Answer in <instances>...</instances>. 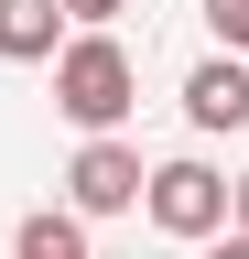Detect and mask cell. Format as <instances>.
I'll list each match as a JSON object with an SVG mask.
<instances>
[{
    "mask_svg": "<svg viewBox=\"0 0 249 259\" xmlns=\"http://www.w3.org/2000/svg\"><path fill=\"white\" fill-rule=\"evenodd\" d=\"M54 108H65L87 141H119V119L141 108V65L119 32H65V54H54Z\"/></svg>",
    "mask_w": 249,
    "mask_h": 259,
    "instance_id": "6da1fadb",
    "label": "cell"
},
{
    "mask_svg": "<svg viewBox=\"0 0 249 259\" xmlns=\"http://www.w3.org/2000/svg\"><path fill=\"white\" fill-rule=\"evenodd\" d=\"M141 216L163 227V238H228V173L195 151H173V162H152V184H141Z\"/></svg>",
    "mask_w": 249,
    "mask_h": 259,
    "instance_id": "7a4b0ae2",
    "label": "cell"
},
{
    "mask_svg": "<svg viewBox=\"0 0 249 259\" xmlns=\"http://www.w3.org/2000/svg\"><path fill=\"white\" fill-rule=\"evenodd\" d=\"M141 184H152V162H141L130 141H76V162H65V216H76V227H87V216H130Z\"/></svg>",
    "mask_w": 249,
    "mask_h": 259,
    "instance_id": "3957f363",
    "label": "cell"
},
{
    "mask_svg": "<svg viewBox=\"0 0 249 259\" xmlns=\"http://www.w3.org/2000/svg\"><path fill=\"white\" fill-rule=\"evenodd\" d=\"M184 119L195 130H249V65L238 54H206L195 76H184Z\"/></svg>",
    "mask_w": 249,
    "mask_h": 259,
    "instance_id": "277c9868",
    "label": "cell"
},
{
    "mask_svg": "<svg viewBox=\"0 0 249 259\" xmlns=\"http://www.w3.org/2000/svg\"><path fill=\"white\" fill-rule=\"evenodd\" d=\"M0 54L11 65H54L65 54V11L54 0H0Z\"/></svg>",
    "mask_w": 249,
    "mask_h": 259,
    "instance_id": "5b68a950",
    "label": "cell"
},
{
    "mask_svg": "<svg viewBox=\"0 0 249 259\" xmlns=\"http://www.w3.org/2000/svg\"><path fill=\"white\" fill-rule=\"evenodd\" d=\"M11 259H98V248H87V227L65 205H33V216L11 227Z\"/></svg>",
    "mask_w": 249,
    "mask_h": 259,
    "instance_id": "8992f818",
    "label": "cell"
},
{
    "mask_svg": "<svg viewBox=\"0 0 249 259\" xmlns=\"http://www.w3.org/2000/svg\"><path fill=\"white\" fill-rule=\"evenodd\" d=\"M195 11H206V32H217V54L249 65V0H195Z\"/></svg>",
    "mask_w": 249,
    "mask_h": 259,
    "instance_id": "52a82bcc",
    "label": "cell"
},
{
    "mask_svg": "<svg viewBox=\"0 0 249 259\" xmlns=\"http://www.w3.org/2000/svg\"><path fill=\"white\" fill-rule=\"evenodd\" d=\"M54 11H65V32H109L119 11H130V0H54Z\"/></svg>",
    "mask_w": 249,
    "mask_h": 259,
    "instance_id": "ba28073f",
    "label": "cell"
},
{
    "mask_svg": "<svg viewBox=\"0 0 249 259\" xmlns=\"http://www.w3.org/2000/svg\"><path fill=\"white\" fill-rule=\"evenodd\" d=\"M228 227H238V238H249V173L228 184Z\"/></svg>",
    "mask_w": 249,
    "mask_h": 259,
    "instance_id": "9c48e42d",
    "label": "cell"
},
{
    "mask_svg": "<svg viewBox=\"0 0 249 259\" xmlns=\"http://www.w3.org/2000/svg\"><path fill=\"white\" fill-rule=\"evenodd\" d=\"M206 259H249V238H238V227H228V238H217V248H206Z\"/></svg>",
    "mask_w": 249,
    "mask_h": 259,
    "instance_id": "30bf717a",
    "label": "cell"
}]
</instances>
